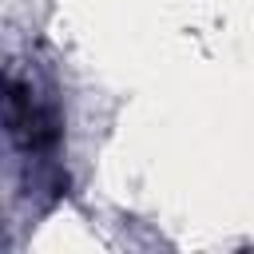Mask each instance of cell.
Returning a JSON list of instances; mask_svg holds the SVG:
<instances>
[{"label":"cell","mask_w":254,"mask_h":254,"mask_svg":"<svg viewBox=\"0 0 254 254\" xmlns=\"http://www.w3.org/2000/svg\"><path fill=\"white\" fill-rule=\"evenodd\" d=\"M4 131L24 159H52L64 139V123L52 95H44L36 79L20 75L16 67L4 79Z\"/></svg>","instance_id":"6da1fadb"}]
</instances>
